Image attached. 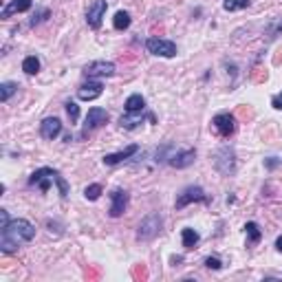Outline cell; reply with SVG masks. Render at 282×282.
I'll return each mask as SVG.
<instances>
[{
	"mask_svg": "<svg viewBox=\"0 0 282 282\" xmlns=\"http://www.w3.org/2000/svg\"><path fill=\"white\" fill-rule=\"evenodd\" d=\"M0 234L7 236V238L16 240V243H29V240H33L35 236V227L29 223V220H24V218H16L11 220L9 225H7L5 230H0Z\"/></svg>",
	"mask_w": 282,
	"mask_h": 282,
	"instance_id": "6da1fadb",
	"label": "cell"
},
{
	"mask_svg": "<svg viewBox=\"0 0 282 282\" xmlns=\"http://www.w3.org/2000/svg\"><path fill=\"white\" fill-rule=\"evenodd\" d=\"M161 225H163V218L157 214V212H152V214H148L141 223H139V232H137V240H141V243H150L152 238H157L159 232H161Z\"/></svg>",
	"mask_w": 282,
	"mask_h": 282,
	"instance_id": "7a4b0ae2",
	"label": "cell"
},
{
	"mask_svg": "<svg viewBox=\"0 0 282 282\" xmlns=\"http://www.w3.org/2000/svg\"><path fill=\"white\" fill-rule=\"evenodd\" d=\"M214 167L216 172H220L223 177H232V174L236 172V152L232 148H220L214 152Z\"/></svg>",
	"mask_w": 282,
	"mask_h": 282,
	"instance_id": "3957f363",
	"label": "cell"
},
{
	"mask_svg": "<svg viewBox=\"0 0 282 282\" xmlns=\"http://www.w3.org/2000/svg\"><path fill=\"white\" fill-rule=\"evenodd\" d=\"M146 49L152 55L159 58H174L177 55V44L172 40H163V38H148L146 40Z\"/></svg>",
	"mask_w": 282,
	"mask_h": 282,
	"instance_id": "277c9868",
	"label": "cell"
},
{
	"mask_svg": "<svg viewBox=\"0 0 282 282\" xmlns=\"http://www.w3.org/2000/svg\"><path fill=\"white\" fill-rule=\"evenodd\" d=\"M210 199H207V194H205V190L203 187H199V185H187L185 190L181 192V194L177 196V210H183L185 205H190V203H207Z\"/></svg>",
	"mask_w": 282,
	"mask_h": 282,
	"instance_id": "5b68a950",
	"label": "cell"
},
{
	"mask_svg": "<svg viewBox=\"0 0 282 282\" xmlns=\"http://www.w3.org/2000/svg\"><path fill=\"white\" fill-rule=\"evenodd\" d=\"M212 128L216 130V134H220L223 139L232 137L236 130V117L232 113H218V115L212 119Z\"/></svg>",
	"mask_w": 282,
	"mask_h": 282,
	"instance_id": "8992f818",
	"label": "cell"
},
{
	"mask_svg": "<svg viewBox=\"0 0 282 282\" xmlns=\"http://www.w3.org/2000/svg\"><path fill=\"white\" fill-rule=\"evenodd\" d=\"M84 75L88 80H97V77H113L115 75V64L106 62V60H95V62L84 66Z\"/></svg>",
	"mask_w": 282,
	"mask_h": 282,
	"instance_id": "52a82bcc",
	"label": "cell"
},
{
	"mask_svg": "<svg viewBox=\"0 0 282 282\" xmlns=\"http://www.w3.org/2000/svg\"><path fill=\"white\" fill-rule=\"evenodd\" d=\"M58 177H60L58 170H53V167H40V170H35V172L29 177V183L31 185H38L42 192H49L51 183Z\"/></svg>",
	"mask_w": 282,
	"mask_h": 282,
	"instance_id": "ba28073f",
	"label": "cell"
},
{
	"mask_svg": "<svg viewBox=\"0 0 282 282\" xmlns=\"http://www.w3.org/2000/svg\"><path fill=\"white\" fill-rule=\"evenodd\" d=\"M106 9H108V2L106 0H93L86 9V22L91 29H100L101 27V18H104Z\"/></svg>",
	"mask_w": 282,
	"mask_h": 282,
	"instance_id": "9c48e42d",
	"label": "cell"
},
{
	"mask_svg": "<svg viewBox=\"0 0 282 282\" xmlns=\"http://www.w3.org/2000/svg\"><path fill=\"white\" fill-rule=\"evenodd\" d=\"M106 121H108V113H106L104 108H100V106H93V108H88V115H86V121H84V130H82V134H88L91 130L104 126Z\"/></svg>",
	"mask_w": 282,
	"mask_h": 282,
	"instance_id": "30bf717a",
	"label": "cell"
},
{
	"mask_svg": "<svg viewBox=\"0 0 282 282\" xmlns=\"http://www.w3.org/2000/svg\"><path fill=\"white\" fill-rule=\"evenodd\" d=\"M126 207H128V192L121 190V187L113 190V194H110V210H108V214L113 216V218H119V216L126 212Z\"/></svg>",
	"mask_w": 282,
	"mask_h": 282,
	"instance_id": "8fae6325",
	"label": "cell"
},
{
	"mask_svg": "<svg viewBox=\"0 0 282 282\" xmlns=\"http://www.w3.org/2000/svg\"><path fill=\"white\" fill-rule=\"evenodd\" d=\"M101 93H104V86H101V82H97V80H88L86 84H82V86L77 88V97H80L82 101H93V100H97Z\"/></svg>",
	"mask_w": 282,
	"mask_h": 282,
	"instance_id": "7c38bea8",
	"label": "cell"
},
{
	"mask_svg": "<svg viewBox=\"0 0 282 282\" xmlns=\"http://www.w3.org/2000/svg\"><path fill=\"white\" fill-rule=\"evenodd\" d=\"M196 159V150L187 148V150H177V152H172V157L167 159V163L172 167H177V170H183V167H190L192 163H194Z\"/></svg>",
	"mask_w": 282,
	"mask_h": 282,
	"instance_id": "4fadbf2b",
	"label": "cell"
},
{
	"mask_svg": "<svg viewBox=\"0 0 282 282\" xmlns=\"http://www.w3.org/2000/svg\"><path fill=\"white\" fill-rule=\"evenodd\" d=\"M60 133H62V121H60L58 117H47V119H42V124H40V134H42V139L53 141Z\"/></svg>",
	"mask_w": 282,
	"mask_h": 282,
	"instance_id": "5bb4252c",
	"label": "cell"
},
{
	"mask_svg": "<svg viewBox=\"0 0 282 282\" xmlns=\"http://www.w3.org/2000/svg\"><path fill=\"white\" fill-rule=\"evenodd\" d=\"M137 152H139V146L133 144V146H128V148L119 150V152L106 154V157H104V163H106V166H117V163H124L126 159H130L133 154H137Z\"/></svg>",
	"mask_w": 282,
	"mask_h": 282,
	"instance_id": "9a60e30c",
	"label": "cell"
},
{
	"mask_svg": "<svg viewBox=\"0 0 282 282\" xmlns=\"http://www.w3.org/2000/svg\"><path fill=\"white\" fill-rule=\"evenodd\" d=\"M31 9V0H11L5 9L0 11V18H11L14 14H22V11Z\"/></svg>",
	"mask_w": 282,
	"mask_h": 282,
	"instance_id": "2e32d148",
	"label": "cell"
},
{
	"mask_svg": "<svg viewBox=\"0 0 282 282\" xmlns=\"http://www.w3.org/2000/svg\"><path fill=\"white\" fill-rule=\"evenodd\" d=\"M141 121H144V115H141V113H126V115H121L119 126L126 130H134Z\"/></svg>",
	"mask_w": 282,
	"mask_h": 282,
	"instance_id": "e0dca14e",
	"label": "cell"
},
{
	"mask_svg": "<svg viewBox=\"0 0 282 282\" xmlns=\"http://www.w3.org/2000/svg\"><path fill=\"white\" fill-rule=\"evenodd\" d=\"M144 108H146V100L139 93H134V95H130L126 100V113H144Z\"/></svg>",
	"mask_w": 282,
	"mask_h": 282,
	"instance_id": "ac0fdd59",
	"label": "cell"
},
{
	"mask_svg": "<svg viewBox=\"0 0 282 282\" xmlns=\"http://www.w3.org/2000/svg\"><path fill=\"white\" fill-rule=\"evenodd\" d=\"M245 232H247V245H258L260 238H263V232H260L258 223H253V220H249L245 225Z\"/></svg>",
	"mask_w": 282,
	"mask_h": 282,
	"instance_id": "d6986e66",
	"label": "cell"
},
{
	"mask_svg": "<svg viewBox=\"0 0 282 282\" xmlns=\"http://www.w3.org/2000/svg\"><path fill=\"white\" fill-rule=\"evenodd\" d=\"M181 238H183V247L190 251V249H194L196 245H199V240H201V236L196 234L192 227H185V230L181 232Z\"/></svg>",
	"mask_w": 282,
	"mask_h": 282,
	"instance_id": "ffe728a7",
	"label": "cell"
},
{
	"mask_svg": "<svg viewBox=\"0 0 282 282\" xmlns=\"http://www.w3.org/2000/svg\"><path fill=\"white\" fill-rule=\"evenodd\" d=\"M113 27H115L117 31H124L130 27V14L128 11H117L115 18H113Z\"/></svg>",
	"mask_w": 282,
	"mask_h": 282,
	"instance_id": "44dd1931",
	"label": "cell"
},
{
	"mask_svg": "<svg viewBox=\"0 0 282 282\" xmlns=\"http://www.w3.org/2000/svg\"><path fill=\"white\" fill-rule=\"evenodd\" d=\"M22 71L27 73V75H35V73L40 71V60L35 58V55H29V58L22 60Z\"/></svg>",
	"mask_w": 282,
	"mask_h": 282,
	"instance_id": "7402d4cb",
	"label": "cell"
},
{
	"mask_svg": "<svg viewBox=\"0 0 282 282\" xmlns=\"http://www.w3.org/2000/svg\"><path fill=\"white\" fill-rule=\"evenodd\" d=\"M16 91H18V84H14V82H2V84H0V101H2V104L9 101V97L14 95Z\"/></svg>",
	"mask_w": 282,
	"mask_h": 282,
	"instance_id": "603a6c76",
	"label": "cell"
},
{
	"mask_svg": "<svg viewBox=\"0 0 282 282\" xmlns=\"http://www.w3.org/2000/svg\"><path fill=\"white\" fill-rule=\"evenodd\" d=\"M251 5V0H225L223 9L225 11H238V9H247Z\"/></svg>",
	"mask_w": 282,
	"mask_h": 282,
	"instance_id": "cb8c5ba5",
	"label": "cell"
},
{
	"mask_svg": "<svg viewBox=\"0 0 282 282\" xmlns=\"http://www.w3.org/2000/svg\"><path fill=\"white\" fill-rule=\"evenodd\" d=\"M0 251H2V253H16V251H18V243L0 234Z\"/></svg>",
	"mask_w": 282,
	"mask_h": 282,
	"instance_id": "d4e9b609",
	"label": "cell"
},
{
	"mask_svg": "<svg viewBox=\"0 0 282 282\" xmlns=\"http://www.w3.org/2000/svg\"><path fill=\"white\" fill-rule=\"evenodd\" d=\"M101 192H104V190H101L100 183H93V185H88L86 190H84V196H86L88 201H97V199L101 196Z\"/></svg>",
	"mask_w": 282,
	"mask_h": 282,
	"instance_id": "484cf974",
	"label": "cell"
},
{
	"mask_svg": "<svg viewBox=\"0 0 282 282\" xmlns=\"http://www.w3.org/2000/svg\"><path fill=\"white\" fill-rule=\"evenodd\" d=\"M64 106H66V115L71 119V124H77V119H80V106L75 101H66Z\"/></svg>",
	"mask_w": 282,
	"mask_h": 282,
	"instance_id": "4316f807",
	"label": "cell"
},
{
	"mask_svg": "<svg viewBox=\"0 0 282 282\" xmlns=\"http://www.w3.org/2000/svg\"><path fill=\"white\" fill-rule=\"evenodd\" d=\"M49 18V9H42V11H38V14L33 16V18H31V27H35V24H40V22H44V20Z\"/></svg>",
	"mask_w": 282,
	"mask_h": 282,
	"instance_id": "83f0119b",
	"label": "cell"
},
{
	"mask_svg": "<svg viewBox=\"0 0 282 282\" xmlns=\"http://www.w3.org/2000/svg\"><path fill=\"white\" fill-rule=\"evenodd\" d=\"M205 267L207 269H214V271H218V269L223 267V263H220L218 258H214V256H210V258H205Z\"/></svg>",
	"mask_w": 282,
	"mask_h": 282,
	"instance_id": "f1b7e54d",
	"label": "cell"
},
{
	"mask_svg": "<svg viewBox=\"0 0 282 282\" xmlns=\"http://www.w3.org/2000/svg\"><path fill=\"white\" fill-rule=\"evenodd\" d=\"M9 214H7V210H0V230H5L7 225H9Z\"/></svg>",
	"mask_w": 282,
	"mask_h": 282,
	"instance_id": "f546056e",
	"label": "cell"
},
{
	"mask_svg": "<svg viewBox=\"0 0 282 282\" xmlns=\"http://www.w3.org/2000/svg\"><path fill=\"white\" fill-rule=\"evenodd\" d=\"M265 166H267L269 170H273V167L280 166V159H278V157H269V159H265Z\"/></svg>",
	"mask_w": 282,
	"mask_h": 282,
	"instance_id": "4dcf8cb0",
	"label": "cell"
},
{
	"mask_svg": "<svg viewBox=\"0 0 282 282\" xmlns=\"http://www.w3.org/2000/svg\"><path fill=\"white\" fill-rule=\"evenodd\" d=\"M271 106H273V108H278V110H282V93H278V95H273V100H271Z\"/></svg>",
	"mask_w": 282,
	"mask_h": 282,
	"instance_id": "1f68e13d",
	"label": "cell"
},
{
	"mask_svg": "<svg viewBox=\"0 0 282 282\" xmlns=\"http://www.w3.org/2000/svg\"><path fill=\"white\" fill-rule=\"evenodd\" d=\"M276 249H278V251H280V253H282V236H280V238H278V240H276Z\"/></svg>",
	"mask_w": 282,
	"mask_h": 282,
	"instance_id": "d6a6232c",
	"label": "cell"
}]
</instances>
